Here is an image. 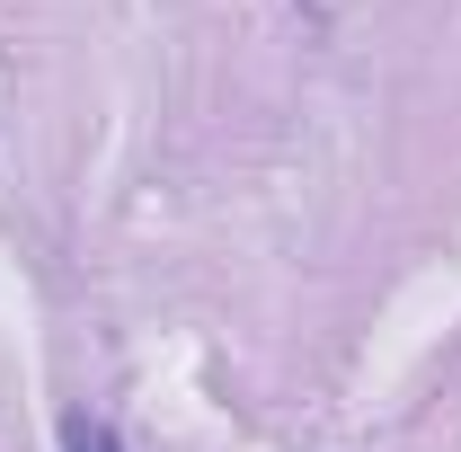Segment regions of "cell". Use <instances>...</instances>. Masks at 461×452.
I'll list each match as a JSON object with an SVG mask.
<instances>
[{
	"instance_id": "cell-1",
	"label": "cell",
	"mask_w": 461,
	"mask_h": 452,
	"mask_svg": "<svg viewBox=\"0 0 461 452\" xmlns=\"http://www.w3.org/2000/svg\"><path fill=\"white\" fill-rule=\"evenodd\" d=\"M62 452H124V444H115V426H98V417H71L62 426Z\"/></svg>"
}]
</instances>
